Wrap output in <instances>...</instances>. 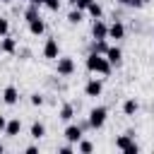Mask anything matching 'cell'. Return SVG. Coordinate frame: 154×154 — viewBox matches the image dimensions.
I'll use <instances>...</instances> for the list:
<instances>
[{
    "mask_svg": "<svg viewBox=\"0 0 154 154\" xmlns=\"http://www.w3.org/2000/svg\"><path fill=\"white\" fill-rule=\"evenodd\" d=\"M58 118H60V120H65V123H70V120L75 118V106H72V103H63V106H60Z\"/></svg>",
    "mask_w": 154,
    "mask_h": 154,
    "instance_id": "obj_16",
    "label": "cell"
},
{
    "mask_svg": "<svg viewBox=\"0 0 154 154\" xmlns=\"http://www.w3.org/2000/svg\"><path fill=\"white\" fill-rule=\"evenodd\" d=\"M116 147H118L120 152H125V154H137V152H140V144L135 142V135H132V132H125V135L116 137Z\"/></svg>",
    "mask_w": 154,
    "mask_h": 154,
    "instance_id": "obj_3",
    "label": "cell"
},
{
    "mask_svg": "<svg viewBox=\"0 0 154 154\" xmlns=\"http://www.w3.org/2000/svg\"><path fill=\"white\" fill-rule=\"evenodd\" d=\"M2 152H5V144H2V142H0V154H2Z\"/></svg>",
    "mask_w": 154,
    "mask_h": 154,
    "instance_id": "obj_33",
    "label": "cell"
},
{
    "mask_svg": "<svg viewBox=\"0 0 154 154\" xmlns=\"http://www.w3.org/2000/svg\"><path fill=\"white\" fill-rule=\"evenodd\" d=\"M60 154H72V142H67V144H63L60 149H58Z\"/></svg>",
    "mask_w": 154,
    "mask_h": 154,
    "instance_id": "obj_26",
    "label": "cell"
},
{
    "mask_svg": "<svg viewBox=\"0 0 154 154\" xmlns=\"http://www.w3.org/2000/svg\"><path fill=\"white\" fill-rule=\"evenodd\" d=\"M5 128H7V118L0 116V132H5Z\"/></svg>",
    "mask_w": 154,
    "mask_h": 154,
    "instance_id": "obj_30",
    "label": "cell"
},
{
    "mask_svg": "<svg viewBox=\"0 0 154 154\" xmlns=\"http://www.w3.org/2000/svg\"><path fill=\"white\" fill-rule=\"evenodd\" d=\"M0 2H5V5H10V2H14V0H0Z\"/></svg>",
    "mask_w": 154,
    "mask_h": 154,
    "instance_id": "obj_35",
    "label": "cell"
},
{
    "mask_svg": "<svg viewBox=\"0 0 154 154\" xmlns=\"http://www.w3.org/2000/svg\"><path fill=\"white\" fill-rule=\"evenodd\" d=\"M106 58H108V63H111V65H120V60H123V51H120L118 46H108Z\"/></svg>",
    "mask_w": 154,
    "mask_h": 154,
    "instance_id": "obj_12",
    "label": "cell"
},
{
    "mask_svg": "<svg viewBox=\"0 0 154 154\" xmlns=\"http://www.w3.org/2000/svg\"><path fill=\"white\" fill-rule=\"evenodd\" d=\"M82 17H84V10L72 7V10H70V14H67V22H70V24H79V22H82Z\"/></svg>",
    "mask_w": 154,
    "mask_h": 154,
    "instance_id": "obj_19",
    "label": "cell"
},
{
    "mask_svg": "<svg viewBox=\"0 0 154 154\" xmlns=\"http://www.w3.org/2000/svg\"><path fill=\"white\" fill-rule=\"evenodd\" d=\"M0 53H2V43H0Z\"/></svg>",
    "mask_w": 154,
    "mask_h": 154,
    "instance_id": "obj_36",
    "label": "cell"
},
{
    "mask_svg": "<svg viewBox=\"0 0 154 154\" xmlns=\"http://www.w3.org/2000/svg\"><path fill=\"white\" fill-rule=\"evenodd\" d=\"M29 132H31V137H34V140H41V137L46 135V125H43V123H38V120H34Z\"/></svg>",
    "mask_w": 154,
    "mask_h": 154,
    "instance_id": "obj_18",
    "label": "cell"
},
{
    "mask_svg": "<svg viewBox=\"0 0 154 154\" xmlns=\"http://www.w3.org/2000/svg\"><path fill=\"white\" fill-rule=\"evenodd\" d=\"M101 91H103V84H101V79H96V77H91V79L84 84V94L91 96V99L101 96Z\"/></svg>",
    "mask_w": 154,
    "mask_h": 154,
    "instance_id": "obj_7",
    "label": "cell"
},
{
    "mask_svg": "<svg viewBox=\"0 0 154 154\" xmlns=\"http://www.w3.org/2000/svg\"><path fill=\"white\" fill-rule=\"evenodd\" d=\"M82 132H84V130H82V125H79V123H70V125L65 128V132H63V135H65V140H67V142L77 144V142L82 140Z\"/></svg>",
    "mask_w": 154,
    "mask_h": 154,
    "instance_id": "obj_6",
    "label": "cell"
},
{
    "mask_svg": "<svg viewBox=\"0 0 154 154\" xmlns=\"http://www.w3.org/2000/svg\"><path fill=\"white\" fill-rule=\"evenodd\" d=\"M43 31H46V24H43V19H41V17H36V19H31V22H29V34L41 36Z\"/></svg>",
    "mask_w": 154,
    "mask_h": 154,
    "instance_id": "obj_14",
    "label": "cell"
},
{
    "mask_svg": "<svg viewBox=\"0 0 154 154\" xmlns=\"http://www.w3.org/2000/svg\"><path fill=\"white\" fill-rule=\"evenodd\" d=\"M58 55H60V46H58V38H46V43H43V58H48V60H58Z\"/></svg>",
    "mask_w": 154,
    "mask_h": 154,
    "instance_id": "obj_5",
    "label": "cell"
},
{
    "mask_svg": "<svg viewBox=\"0 0 154 154\" xmlns=\"http://www.w3.org/2000/svg\"><path fill=\"white\" fill-rule=\"evenodd\" d=\"M7 34H10V22H7L5 17H0V38L7 36Z\"/></svg>",
    "mask_w": 154,
    "mask_h": 154,
    "instance_id": "obj_23",
    "label": "cell"
},
{
    "mask_svg": "<svg viewBox=\"0 0 154 154\" xmlns=\"http://www.w3.org/2000/svg\"><path fill=\"white\" fill-rule=\"evenodd\" d=\"M31 106H43V96L36 91V94H31Z\"/></svg>",
    "mask_w": 154,
    "mask_h": 154,
    "instance_id": "obj_25",
    "label": "cell"
},
{
    "mask_svg": "<svg viewBox=\"0 0 154 154\" xmlns=\"http://www.w3.org/2000/svg\"><path fill=\"white\" fill-rule=\"evenodd\" d=\"M36 17H41V14H38V5H31V2H29V7L24 10V19H26V24H29L31 19H36Z\"/></svg>",
    "mask_w": 154,
    "mask_h": 154,
    "instance_id": "obj_20",
    "label": "cell"
},
{
    "mask_svg": "<svg viewBox=\"0 0 154 154\" xmlns=\"http://www.w3.org/2000/svg\"><path fill=\"white\" fill-rule=\"evenodd\" d=\"M19 132H22V120H19V118H12V120H7L5 135H7V137H17Z\"/></svg>",
    "mask_w": 154,
    "mask_h": 154,
    "instance_id": "obj_13",
    "label": "cell"
},
{
    "mask_svg": "<svg viewBox=\"0 0 154 154\" xmlns=\"http://www.w3.org/2000/svg\"><path fill=\"white\" fill-rule=\"evenodd\" d=\"M29 2H31V5H38V7H41V5L46 2V0H29Z\"/></svg>",
    "mask_w": 154,
    "mask_h": 154,
    "instance_id": "obj_31",
    "label": "cell"
},
{
    "mask_svg": "<svg viewBox=\"0 0 154 154\" xmlns=\"http://www.w3.org/2000/svg\"><path fill=\"white\" fill-rule=\"evenodd\" d=\"M87 12H89V14L94 17V19H101V14H103V7H101V5H99V2L94 0V2H91V5L87 7Z\"/></svg>",
    "mask_w": 154,
    "mask_h": 154,
    "instance_id": "obj_21",
    "label": "cell"
},
{
    "mask_svg": "<svg viewBox=\"0 0 154 154\" xmlns=\"http://www.w3.org/2000/svg\"><path fill=\"white\" fill-rule=\"evenodd\" d=\"M108 38H116V41L125 38V24L120 19H116L113 24H108Z\"/></svg>",
    "mask_w": 154,
    "mask_h": 154,
    "instance_id": "obj_8",
    "label": "cell"
},
{
    "mask_svg": "<svg viewBox=\"0 0 154 154\" xmlns=\"http://www.w3.org/2000/svg\"><path fill=\"white\" fill-rule=\"evenodd\" d=\"M91 36H94V38H108V24L101 22V19H94V24H91Z\"/></svg>",
    "mask_w": 154,
    "mask_h": 154,
    "instance_id": "obj_9",
    "label": "cell"
},
{
    "mask_svg": "<svg viewBox=\"0 0 154 154\" xmlns=\"http://www.w3.org/2000/svg\"><path fill=\"white\" fill-rule=\"evenodd\" d=\"M116 2H120V5H128V0H116Z\"/></svg>",
    "mask_w": 154,
    "mask_h": 154,
    "instance_id": "obj_34",
    "label": "cell"
},
{
    "mask_svg": "<svg viewBox=\"0 0 154 154\" xmlns=\"http://www.w3.org/2000/svg\"><path fill=\"white\" fill-rule=\"evenodd\" d=\"M0 43H2V53H10V55H14V53H17V38H14V36H10V34H7V36H2V41H0Z\"/></svg>",
    "mask_w": 154,
    "mask_h": 154,
    "instance_id": "obj_11",
    "label": "cell"
},
{
    "mask_svg": "<svg viewBox=\"0 0 154 154\" xmlns=\"http://www.w3.org/2000/svg\"><path fill=\"white\" fill-rule=\"evenodd\" d=\"M89 51H91V53H101V55H106V51H108L106 38H94V41L89 43Z\"/></svg>",
    "mask_w": 154,
    "mask_h": 154,
    "instance_id": "obj_15",
    "label": "cell"
},
{
    "mask_svg": "<svg viewBox=\"0 0 154 154\" xmlns=\"http://www.w3.org/2000/svg\"><path fill=\"white\" fill-rule=\"evenodd\" d=\"M55 72H58L60 77H70V75L75 72V60H72V58H60V55H58Z\"/></svg>",
    "mask_w": 154,
    "mask_h": 154,
    "instance_id": "obj_4",
    "label": "cell"
},
{
    "mask_svg": "<svg viewBox=\"0 0 154 154\" xmlns=\"http://www.w3.org/2000/svg\"><path fill=\"white\" fill-rule=\"evenodd\" d=\"M77 149H79L82 154H89V152H94V144H91L89 140H79V142H77Z\"/></svg>",
    "mask_w": 154,
    "mask_h": 154,
    "instance_id": "obj_22",
    "label": "cell"
},
{
    "mask_svg": "<svg viewBox=\"0 0 154 154\" xmlns=\"http://www.w3.org/2000/svg\"><path fill=\"white\" fill-rule=\"evenodd\" d=\"M111 63H108V58L106 55H101V53H91L89 51V55H87V70L89 72H96V75H111Z\"/></svg>",
    "mask_w": 154,
    "mask_h": 154,
    "instance_id": "obj_1",
    "label": "cell"
},
{
    "mask_svg": "<svg viewBox=\"0 0 154 154\" xmlns=\"http://www.w3.org/2000/svg\"><path fill=\"white\" fill-rule=\"evenodd\" d=\"M140 111V103H137V99H128L125 103H123V113L125 116H135Z\"/></svg>",
    "mask_w": 154,
    "mask_h": 154,
    "instance_id": "obj_17",
    "label": "cell"
},
{
    "mask_svg": "<svg viewBox=\"0 0 154 154\" xmlns=\"http://www.w3.org/2000/svg\"><path fill=\"white\" fill-rule=\"evenodd\" d=\"M106 118H108V108L106 106H94L89 111V125H91V130H101L106 125Z\"/></svg>",
    "mask_w": 154,
    "mask_h": 154,
    "instance_id": "obj_2",
    "label": "cell"
},
{
    "mask_svg": "<svg viewBox=\"0 0 154 154\" xmlns=\"http://www.w3.org/2000/svg\"><path fill=\"white\" fill-rule=\"evenodd\" d=\"M144 2H147V0H128V7H135V10H137V7H142Z\"/></svg>",
    "mask_w": 154,
    "mask_h": 154,
    "instance_id": "obj_27",
    "label": "cell"
},
{
    "mask_svg": "<svg viewBox=\"0 0 154 154\" xmlns=\"http://www.w3.org/2000/svg\"><path fill=\"white\" fill-rule=\"evenodd\" d=\"M24 152H26V154H36V152H38V147H36V144H29Z\"/></svg>",
    "mask_w": 154,
    "mask_h": 154,
    "instance_id": "obj_29",
    "label": "cell"
},
{
    "mask_svg": "<svg viewBox=\"0 0 154 154\" xmlns=\"http://www.w3.org/2000/svg\"><path fill=\"white\" fill-rule=\"evenodd\" d=\"M43 7H48L51 12H58V10H60V0H46Z\"/></svg>",
    "mask_w": 154,
    "mask_h": 154,
    "instance_id": "obj_24",
    "label": "cell"
},
{
    "mask_svg": "<svg viewBox=\"0 0 154 154\" xmlns=\"http://www.w3.org/2000/svg\"><path fill=\"white\" fill-rule=\"evenodd\" d=\"M67 2H70L72 7H77V2H79V0H67Z\"/></svg>",
    "mask_w": 154,
    "mask_h": 154,
    "instance_id": "obj_32",
    "label": "cell"
},
{
    "mask_svg": "<svg viewBox=\"0 0 154 154\" xmlns=\"http://www.w3.org/2000/svg\"><path fill=\"white\" fill-rule=\"evenodd\" d=\"M2 101H5L7 106H14V103L19 101V91H17V87H12V84L5 87V89H2Z\"/></svg>",
    "mask_w": 154,
    "mask_h": 154,
    "instance_id": "obj_10",
    "label": "cell"
},
{
    "mask_svg": "<svg viewBox=\"0 0 154 154\" xmlns=\"http://www.w3.org/2000/svg\"><path fill=\"white\" fill-rule=\"evenodd\" d=\"M91 2H94V0H79V2H77V7H79V10H87Z\"/></svg>",
    "mask_w": 154,
    "mask_h": 154,
    "instance_id": "obj_28",
    "label": "cell"
}]
</instances>
